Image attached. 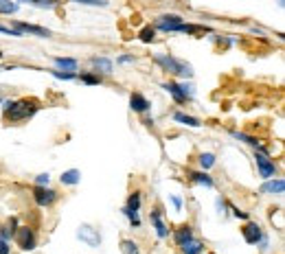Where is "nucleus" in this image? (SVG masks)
<instances>
[{
  "mask_svg": "<svg viewBox=\"0 0 285 254\" xmlns=\"http://www.w3.org/2000/svg\"><path fill=\"white\" fill-rule=\"evenodd\" d=\"M189 178H191V182H195L200 186H207V189H213L215 186V180L211 178L207 171H189Z\"/></svg>",
  "mask_w": 285,
  "mask_h": 254,
  "instance_id": "14",
  "label": "nucleus"
},
{
  "mask_svg": "<svg viewBox=\"0 0 285 254\" xmlns=\"http://www.w3.org/2000/svg\"><path fill=\"white\" fill-rule=\"evenodd\" d=\"M215 206H217V213H220V215H224V213H226V202H224L222 197L215 199Z\"/></svg>",
  "mask_w": 285,
  "mask_h": 254,
  "instance_id": "38",
  "label": "nucleus"
},
{
  "mask_svg": "<svg viewBox=\"0 0 285 254\" xmlns=\"http://www.w3.org/2000/svg\"><path fill=\"white\" fill-rule=\"evenodd\" d=\"M42 108V103L37 99H7L3 101V114H5V121L7 123H22V121H29L33 118Z\"/></svg>",
  "mask_w": 285,
  "mask_h": 254,
  "instance_id": "1",
  "label": "nucleus"
},
{
  "mask_svg": "<svg viewBox=\"0 0 285 254\" xmlns=\"http://www.w3.org/2000/svg\"><path fill=\"white\" fill-rule=\"evenodd\" d=\"M149 219H151V224H154V228H156L158 239H167L169 237V228H167V224L162 222V213L160 210H151Z\"/></svg>",
  "mask_w": 285,
  "mask_h": 254,
  "instance_id": "12",
  "label": "nucleus"
},
{
  "mask_svg": "<svg viewBox=\"0 0 285 254\" xmlns=\"http://www.w3.org/2000/svg\"><path fill=\"white\" fill-rule=\"evenodd\" d=\"M90 64H92V68H95V72H101V75H110L112 68H114L112 59H108V57H92Z\"/></svg>",
  "mask_w": 285,
  "mask_h": 254,
  "instance_id": "13",
  "label": "nucleus"
},
{
  "mask_svg": "<svg viewBox=\"0 0 285 254\" xmlns=\"http://www.w3.org/2000/svg\"><path fill=\"white\" fill-rule=\"evenodd\" d=\"M53 64H55L57 70H68V72L77 70V59L75 57H53Z\"/></svg>",
  "mask_w": 285,
  "mask_h": 254,
  "instance_id": "19",
  "label": "nucleus"
},
{
  "mask_svg": "<svg viewBox=\"0 0 285 254\" xmlns=\"http://www.w3.org/2000/svg\"><path fill=\"white\" fill-rule=\"evenodd\" d=\"M197 162H200V166H202V171H209V169H213L215 166V153H211V151H204V153H200V158H197Z\"/></svg>",
  "mask_w": 285,
  "mask_h": 254,
  "instance_id": "24",
  "label": "nucleus"
},
{
  "mask_svg": "<svg viewBox=\"0 0 285 254\" xmlns=\"http://www.w3.org/2000/svg\"><path fill=\"white\" fill-rule=\"evenodd\" d=\"M0 33H5V35H11V37H22V33L16 31L13 26H5V24H0Z\"/></svg>",
  "mask_w": 285,
  "mask_h": 254,
  "instance_id": "35",
  "label": "nucleus"
},
{
  "mask_svg": "<svg viewBox=\"0 0 285 254\" xmlns=\"http://www.w3.org/2000/svg\"><path fill=\"white\" fill-rule=\"evenodd\" d=\"M121 252L123 254H141V250H138V243L132 241V239H123V241H121Z\"/></svg>",
  "mask_w": 285,
  "mask_h": 254,
  "instance_id": "29",
  "label": "nucleus"
},
{
  "mask_svg": "<svg viewBox=\"0 0 285 254\" xmlns=\"http://www.w3.org/2000/svg\"><path fill=\"white\" fill-rule=\"evenodd\" d=\"M174 121L180 123V125H187V127H200V118L191 116V114H184V112H174Z\"/></svg>",
  "mask_w": 285,
  "mask_h": 254,
  "instance_id": "22",
  "label": "nucleus"
},
{
  "mask_svg": "<svg viewBox=\"0 0 285 254\" xmlns=\"http://www.w3.org/2000/svg\"><path fill=\"white\" fill-rule=\"evenodd\" d=\"M70 3L88 5V7H108V5H110V0H70Z\"/></svg>",
  "mask_w": 285,
  "mask_h": 254,
  "instance_id": "34",
  "label": "nucleus"
},
{
  "mask_svg": "<svg viewBox=\"0 0 285 254\" xmlns=\"http://www.w3.org/2000/svg\"><path fill=\"white\" fill-rule=\"evenodd\" d=\"M0 103H3V99H0Z\"/></svg>",
  "mask_w": 285,
  "mask_h": 254,
  "instance_id": "43",
  "label": "nucleus"
},
{
  "mask_svg": "<svg viewBox=\"0 0 285 254\" xmlns=\"http://www.w3.org/2000/svg\"><path fill=\"white\" fill-rule=\"evenodd\" d=\"M49 182H51L49 173H39V176H35V186H49Z\"/></svg>",
  "mask_w": 285,
  "mask_h": 254,
  "instance_id": "36",
  "label": "nucleus"
},
{
  "mask_svg": "<svg viewBox=\"0 0 285 254\" xmlns=\"http://www.w3.org/2000/svg\"><path fill=\"white\" fill-rule=\"evenodd\" d=\"M138 39L145 42V44H151L156 39V29H154V26H143L141 33H138Z\"/></svg>",
  "mask_w": 285,
  "mask_h": 254,
  "instance_id": "26",
  "label": "nucleus"
},
{
  "mask_svg": "<svg viewBox=\"0 0 285 254\" xmlns=\"http://www.w3.org/2000/svg\"><path fill=\"white\" fill-rule=\"evenodd\" d=\"M0 254H11V245L5 239H0Z\"/></svg>",
  "mask_w": 285,
  "mask_h": 254,
  "instance_id": "39",
  "label": "nucleus"
},
{
  "mask_svg": "<svg viewBox=\"0 0 285 254\" xmlns=\"http://www.w3.org/2000/svg\"><path fill=\"white\" fill-rule=\"evenodd\" d=\"M176 33H187V35H202V33H211L209 26H204V24H180L178 26V31Z\"/></svg>",
  "mask_w": 285,
  "mask_h": 254,
  "instance_id": "17",
  "label": "nucleus"
},
{
  "mask_svg": "<svg viewBox=\"0 0 285 254\" xmlns=\"http://www.w3.org/2000/svg\"><path fill=\"white\" fill-rule=\"evenodd\" d=\"M230 210H233V215H235L237 219H243V222H248V219H250V215H248V213H243V210H239V208H237V206H235V204H230Z\"/></svg>",
  "mask_w": 285,
  "mask_h": 254,
  "instance_id": "37",
  "label": "nucleus"
},
{
  "mask_svg": "<svg viewBox=\"0 0 285 254\" xmlns=\"http://www.w3.org/2000/svg\"><path fill=\"white\" fill-rule=\"evenodd\" d=\"M130 108H132V112H136V114H145V112H149L151 103L143 92H132L130 95Z\"/></svg>",
  "mask_w": 285,
  "mask_h": 254,
  "instance_id": "11",
  "label": "nucleus"
},
{
  "mask_svg": "<svg viewBox=\"0 0 285 254\" xmlns=\"http://www.w3.org/2000/svg\"><path fill=\"white\" fill-rule=\"evenodd\" d=\"M283 191H285V180L283 178H270L261 184V189H259V193H263V195H283Z\"/></svg>",
  "mask_w": 285,
  "mask_h": 254,
  "instance_id": "10",
  "label": "nucleus"
},
{
  "mask_svg": "<svg viewBox=\"0 0 285 254\" xmlns=\"http://www.w3.org/2000/svg\"><path fill=\"white\" fill-rule=\"evenodd\" d=\"M191 237H195V235H193V228H191L189 224H184V226H180V228L174 230V241H176V245H182L184 241H189Z\"/></svg>",
  "mask_w": 285,
  "mask_h": 254,
  "instance_id": "18",
  "label": "nucleus"
},
{
  "mask_svg": "<svg viewBox=\"0 0 285 254\" xmlns=\"http://www.w3.org/2000/svg\"><path fill=\"white\" fill-rule=\"evenodd\" d=\"M51 75L53 77H55V79H62V81H70V79H75L77 75H75V72H68V70H51Z\"/></svg>",
  "mask_w": 285,
  "mask_h": 254,
  "instance_id": "32",
  "label": "nucleus"
},
{
  "mask_svg": "<svg viewBox=\"0 0 285 254\" xmlns=\"http://www.w3.org/2000/svg\"><path fill=\"white\" fill-rule=\"evenodd\" d=\"M13 29L20 31L22 35H35V37H51L53 33L44 26H37V24H29V22H13Z\"/></svg>",
  "mask_w": 285,
  "mask_h": 254,
  "instance_id": "9",
  "label": "nucleus"
},
{
  "mask_svg": "<svg viewBox=\"0 0 285 254\" xmlns=\"http://www.w3.org/2000/svg\"><path fill=\"white\" fill-rule=\"evenodd\" d=\"M20 9V5L18 3H13V0H0V13H16Z\"/></svg>",
  "mask_w": 285,
  "mask_h": 254,
  "instance_id": "31",
  "label": "nucleus"
},
{
  "mask_svg": "<svg viewBox=\"0 0 285 254\" xmlns=\"http://www.w3.org/2000/svg\"><path fill=\"white\" fill-rule=\"evenodd\" d=\"M62 3V0H29L26 5H33L37 9H55V7Z\"/></svg>",
  "mask_w": 285,
  "mask_h": 254,
  "instance_id": "27",
  "label": "nucleus"
},
{
  "mask_svg": "<svg viewBox=\"0 0 285 254\" xmlns=\"http://www.w3.org/2000/svg\"><path fill=\"white\" fill-rule=\"evenodd\" d=\"M180 24H182V18L178 13H162V16H158L154 20V29L162 33H176Z\"/></svg>",
  "mask_w": 285,
  "mask_h": 254,
  "instance_id": "5",
  "label": "nucleus"
},
{
  "mask_svg": "<svg viewBox=\"0 0 285 254\" xmlns=\"http://www.w3.org/2000/svg\"><path fill=\"white\" fill-rule=\"evenodd\" d=\"M279 7H283V0H279Z\"/></svg>",
  "mask_w": 285,
  "mask_h": 254,
  "instance_id": "42",
  "label": "nucleus"
},
{
  "mask_svg": "<svg viewBox=\"0 0 285 254\" xmlns=\"http://www.w3.org/2000/svg\"><path fill=\"white\" fill-rule=\"evenodd\" d=\"M180 90L184 92V97H187V101H193V97H195V88H193V83L182 81V83H180Z\"/></svg>",
  "mask_w": 285,
  "mask_h": 254,
  "instance_id": "33",
  "label": "nucleus"
},
{
  "mask_svg": "<svg viewBox=\"0 0 285 254\" xmlns=\"http://www.w3.org/2000/svg\"><path fill=\"white\" fill-rule=\"evenodd\" d=\"M116 64H134V55H121L116 59Z\"/></svg>",
  "mask_w": 285,
  "mask_h": 254,
  "instance_id": "40",
  "label": "nucleus"
},
{
  "mask_svg": "<svg viewBox=\"0 0 285 254\" xmlns=\"http://www.w3.org/2000/svg\"><path fill=\"white\" fill-rule=\"evenodd\" d=\"M154 64L160 66L165 72H169V75H176V77H182V79H191L193 77V68H191V64L182 62V59L178 57H171V55H154Z\"/></svg>",
  "mask_w": 285,
  "mask_h": 254,
  "instance_id": "2",
  "label": "nucleus"
},
{
  "mask_svg": "<svg viewBox=\"0 0 285 254\" xmlns=\"http://www.w3.org/2000/svg\"><path fill=\"white\" fill-rule=\"evenodd\" d=\"M162 88L167 90L171 97H174L176 103H187V97H184V92L180 90V83H178V81H165Z\"/></svg>",
  "mask_w": 285,
  "mask_h": 254,
  "instance_id": "15",
  "label": "nucleus"
},
{
  "mask_svg": "<svg viewBox=\"0 0 285 254\" xmlns=\"http://www.w3.org/2000/svg\"><path fill=\"white\" fill-rule=\"evenodd\" d=\"M255 164H257V171H259V178L270 180V178L276 176V164H274V160H270L268 151H257L255 149Z\"/></svg>",
  "mask_w": 285,
  "mask_h": 254,
  "instance_id": "4",
  "label": "nucleus"
},
{
  "mask_svg": "<svg viewBox=\"0 0 285 254\" xmlns=\"http://www.w3.org/2000/svg\"><path fill=\"white\" fill-rule=\"evenodd\" d=\"M77 237L82 239V241L86 245H90V248H99L101 245V235H99V230L95 228V226L90 224H82L77 228Z\"/></svg>",
  "mask_w": 285,
  "mask_h": 254,
  "instance_id": "7",
  "label": "nucleus"
},
{
  "mask_svg": "<svg viewBox=\"0 0 285 254\" xmlns=\"http://www.w3.org/2000/svg\"><path fill=\"white\" fill-rule=\"evenodd\" d=\"M79 81L88 83V86H99L101 83V77H99V72L95 75V72H84V75H79Z\"/></svg>",
  "mask_w": 285,
  "mask_h": 254,
  "instance_id": "30",
  "label": "nucleus"
},
{
  "mask_svg": "<svg viewBox=\"0 0 285 254\" xmlns=\"http://www.w3.org/2000/svg\"><path fill=\"white\" fill-rule=\"evenodd\" d=\"M235 140H241V143H246L250 147H255V149H261V140L259 138H255V136H250V134H243V132H233L230 134Z\"/></svg>",
  "mask_w": 285,
  "mask_h": 254,
  "instance_id": "23",
  "label": "nucleus"
},
{
  "mask_svg": "<svg viewBox=\"0 0 285 254\" xmlns=\"http://www.w3.org/2000/svg\"><path fill=\"white\" fill-rule=\"evenodd\" d=\"M0 55H3V53H0Z\"/></svg>",
  "mask_w": 285,
  "mask_h": 254,
  "instance_id": "44",
  "label": "nucleus"
},
{
  "mask_svg": "<svg viewBox=\"0 0 285 254\" xmlns=\"http://www.w3.org/2000/svg\"><path fill=\"white\" fill-rule=\"evenodd\" d=\"M241 237H243V241H246L248 245H259V241L263 239V228L257 222H248L243 224V228H241Z\"/></svg>",
  "mask_w": 285,
  "mask_h": 254,
  "instance_id": "8",
  "label": "nucleus"
},
{
  "mask_svg": "<svg viewBox=\"0 0 285 254\" xmlns=\"http://www.w3.org/2000/svg\"><path fill=\"white\" fill-rule=\"evenodd\" d=\"M16 230H18V219L11 217L5 226H0V239H5V241H11L13 235H16Z\"/></svg>",
  "mask_w": 285,
  "mask_h": 254,
  "instance_id": "20",
  "label": "nucleus"
},
{
  "mask_svg": "<svg viewBox=\"0 0 285 254\" xmlns=\"http://www.w3.org/2000/svg\"><path fill=\"white\" fill-rule=\"evenodd\" d=\"M13 239H16L18 248L22 252H33L37 248V237H35V232H33L31 226H18Z\"/></svg>",
  "mask_w": 285,
  "mask_h": 254,
  "instance_id": "3",
  "label": "nucleus"
},
{
  "mask_svg": "<svg viewBox=\"0 0 285 254\" xmlns=\"http://www.w3.org/2000/svg\"><path fill=\"white\" fill-rule=\"evenodd\" d=\"M121 213L128 217V222H130L132 228H141V217H138V210H132V208H128V206H123Z\"/></svg>",
  "mask_w": 285,
  "mask_h": 254,
  "instance_id": "25",
  "label": "nucleus"
},
{
  "mask_svg": "<svg viewBox=\"0 0 285 254\" xmlns=\"http://www.w3.org/2000/svg\"><path fill=\"white\" fill-rule=\"evenodd\" d=\"M178 248L182 250V254H202V250H204V243L200 241V239L191 237L189 241H184L182 245H178Z\"/></svg>",
  "mask_w": 285,
  "mask_h": 254,
  "instance_id": "16",
  "label": "nucleus"
},
{
  "mask_svg": "<svg viewBox=\"0 0 285 254\" xmlns=\"http://www.w3.org/2000/svg\"><path fill=\"white\" fill-rule=\"evenodd\" d=\"M169 199H171V204L176 206V210H180V208H182V197H180V195H171Z\"/></svg>",
  "mask_w": 285,
  "mask_h": 254,
  "instance_id": "41",
  "label": "nucleus"
},
{
  "mask_svg": "<svg viewBox=\"0 0 285 254\" xmlns=\"http://www.w3.org/2000/svg\"><path fill=\"white\" fill-rule=\"evenodd\" d=\"M59 182L66 184V186H75V184L82 182V171H79V169H68V171H64L62 178H59Z\"/></svg>",
  "mask_w": 285,
  "mask_h": 254,
  "instance_id": "21",
  "label": "nucleus"
},
{
  "mask_svg": "<svg viewBox=\"0 0 285 254\" xmlns=\"http://www.w3.org/2000/svg\"><path fill=\"white\" fill-rule=\"evenodd\" d=\"M141 204H143V197H141V193L138 191L132 193V195L128 197V202H125V206L132 208V210H141Z\"/></svg>",
  "mask_w": 285,
  "mask_h": 254,
  "instance_id": "28",
  "label": "nucleus"
},
{
  "mask_svg": "<svg viewBox=\"0 0 285 254\" xmlns=\"http://www.w3.org/2000/svg\"><path fill=\"white\" fill-rule=\"evenodd\" d=\"M33 199L39 208H49L57 202V191H53L51 186H33Z\"/></svg>",
  "mask_w": 285,
  "mask_h": 254,
  "instance_id": "6",
  "label": "nucleus"
}]
</instances>
